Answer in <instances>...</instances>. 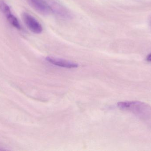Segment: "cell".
<instances>
[{"mask_svg": "<svg viewBox=\"0 0 151 151\" xmlns=\"http://www.w3.org/2000/svg\"><path fill=\"white\" fill-rule=\"evenodd\" d=\"M23 19L28 29L32 33L40 34L42 32L43 28L40 22L33 17L27 13H24Z\"/></svg>", "mask_w": 151, "mask_h": 151, "instance_id": "7a4b0ae2", "label": "cell"}, {"mask_svg": "<svg viewBox=\"0 0 151 151\" xmlns=\"http://www.w3.org/2000/svg\"><path fill=\"white\" fill-rule=\"evenodd\" d=\"M29 4L38 12L48 15L53 12L52 7L45 0H27Z\"/></svg>", "mask_w": 151, "mask_h": 151, "instance_id": "3957f363", "label": "cell"}, {"mask_svg": "<svg viewBox=\"0 0 151 151\" xmlns=\"http://www.w3.org/2000/svg\"><path fill=\"white\" fill-rule=\"evenodd\" d=\"M146 59H147V61L151 62V54H149V55L147 56Z\"/></svg>", "mask_w": 151, "mask_h": 151, "instance_id": "52a82bcc", "label": "cell"}, {"mask_svg": "<svg viewBox=\"0 0 151 151\" xmlns=\"http://www.w3.org/2000/svg\"><path fill=\"white\" fill-rule=\"evenodd\" d=\"M117 105L120 109L134 113L151 128V106L150 105L139 101H126L119 102Z\"/></svg>", "mask_w": 151, "mask_h": 151, "instance_id": "6da1fadb", "label": "cell"}, {"mask_svg": "<svg viewBox=\"0 0 151 151\" xmlns=\"http://www.w3.org/2000/svg\"><path fill=\"white\" fill-rule=\"evenodd\" d=\"M0 11L6 17L12 13L10 7L3 0H0Z\"/></svg>", "mask_w": 151, "mask_h": 151, "instance_id": "8992f818", "label": "cell"}, {"mask_svg": "<svg viewBox=\"0 0 151 151\" xmlns=\"http://www.w3.org/2000/svg\"><path fill=\"white\" fill-rule=\"evenodd\" d=\"M46 60L50 64L54 65L60 66V67L67 68H73L78 66V65L75 63L64 60V59L55 58L51 57H47L46 58Z\"/></svg>", "mask_w": 151, "mask_h": 151, "instance_id": "277c9868", "label": "cell"}, {"mask_svg": "<svg viewBox=\"0 0 151 151\" xmlns=\"http://www.w3.org/2000/svg\"><path fill=\"white\" fill-rule=\"evenodd\" d=\"M9 23L13 26L14 27L18 29H20L21 28V26L19 24V22L18 20L17 19L12 13L9 16L6 17Z\"/></svg>", "mask_w": 151, "mask_h": 151, "instance_id": "5b68a950", "label": "cell"}]
</instances>
